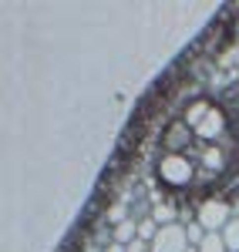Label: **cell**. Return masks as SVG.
Wrapping results in <instances>:
<instances>
[{
	"mask_svg": "<svg viewBox=\"0 0 239 252\" xmlns=\"http://www.w3.org/2000/svg\"><path fill=\"white\" fill-rule=\"evenodd\" d=\"M159 178L169 189H185L196 178V165H192V158L182 155V152H165L159 158Z\"/></svg>",
	"mask_w": 239,
	"mask_h": 252,
	"instance_id": "cell-1",
	"label": "cell"
},
{
	"mask_svg": "<svg viewBox=\"0 0 239 252\" xmlns=\"http://www.w3.org/2000/svg\"><path fill=\"white\" fill-rule=\"evenodd\" d=\"M229 219H233V209L222 198H205L199 209H196V222H199L205 232H222Z\"/></svg>",
	"mask_w": 239,
	"mask_h": 252,
	"instance_id": "cell-2",
	"label": "cell"
},
{
	"mask_svg": "<svg viewBox=\"0 0 239 252\" xmlns=\"http://www.w3.org/2000/svg\"><path fill=\"white\" fill-rule=\"evenodd\" d=\"M189 232H185V225L175 222V225H162L159 235L152 239V252H189Z\"/></svg>",
	"mask_w": 239,
	"mask_h": 252,
	"instance_id": "cell-3",
	"label": "cell"
},
{
	"mask_svg": "<svg viewBox=\"0 0 239 252\" xmlns=\"http://www.w3.org/2000/svg\"><path fill=\"white\" fill-rule=\"evenodd\" d=\"M222 128H226V118H222L219 108H209V115L202 118V125L196 128V138H202V141H212V138L222 135Z\"/></svg>",
	"mask_w": 239,
	"mask_h": 252,
	"instance_id": "cell-4",
	"label": "cell"
},
{
	"mask_svg": "<svg viewBox=\"0 0 239 252\" xmlns=\"http://www.w3.org/2000/svg\"><path fill=\"white\" fill-rule=\"evenodd\" d=\"M205 115H209V104H205V101H196V104H189V108H185V118H182V125L196 131V128L202 125V118H205Z\"/></svg>",
	"mask_w": 239,
	"mask_h": 252,
	"instance_id": "cell-5",
	"label": "cell"
},
{
	"mask_svg": "<svg viewBox=\"0 0 239 252\" xmlns=\"http://www.w3.org/2000/svg\"><path fill=\"white\" fill-rule=\"evenodd\" d=\"M135 239H138V222L125 219V222H118V225H115V242H121V246H132Z\"/></svg>",
	"mask_w": 239,
	"mask_h": 252,
	"instance_id": "cell-6",
	"label": "cell"
},
{
	"mask_svg": "<svg viewBox=\"0 0 239 252\" xmlns=\"http://www.w3.org/2000/svg\"><path fill=\"white\" fill-rule=\"evenodd\" d=\"M222 242H226V249H229V252H239V215H233V219L226 222V229H222Z\"/></svg>",
	"mask_w": 239,
	"mask_h": 252,
	"instance_id": "cell-7",
	"label": "cell"
},
{
	"mask_svg": "<svg viewBox=\"0 0 239 252\" xmlns=\"http://www.w3.org/2000/svg\"><path fill=\"white\" fill-rule=\"evenodd\" d=\"M196 252H229V249H226V242H222V232H209Z\"/></svg>",
	"mask_w": 239,
	"mask_h": 252,
	"instance_id": "cell-8",
	"label": "cell"
},
{
	"mask_svg": "<svg viewBox=\"0 0 239 252\" xmlns=\"http://www.w3.org/2000/svg\"><path fill=\"white\" fill-rule=\"evenodd\" d=\"M152 219H155L159 225H175V222H179V219H175V209H172V205H155Z\"/></svg>",
	"mask_w": 239,
	"mask_h": 252,
	"instance_id": "cell-9",
	"label": "cell"
},
{
	"mask_svg": "<svg viewBox=\"0 0 239 252\" xmlns=\"http://www.w3.org/2000/svg\"><path fill=\"white\" fill-rule=\"evenodd\" d=\"M159 222H155V219H141L138 222V239H145V242H152V239H155V235H159Z\"/></svg>",
	"mask_w": 239,
	"mask_h": 252,
	"instance_id": "cell-10",
	"label": "cell"
},
{
	"mask_svg": "<svg viewBox=\"0 0 239 252\" xmlns=\"http://www.w3.org/2000/svg\"><path fill=\"white\" fill-rule=\"evenodd\" d=\"M185 232H189V246H192V249H199L202 239L209 235V232H205V229L199 225V222H189V225H185Z\"/></svg>",
	"mask_w": 239,
	"mask_h": 252,
	"instance_id": "cell-11",
	"label": "cell"
},
{
	"mask_svg": "<svg viewBox=\"0 0 239 252\" xmlns=\"http://www.w3.org/2000/svg\"><path fill=\"white\" fill-rule=\"evenodd\" d=\"M189 131H192V128H185V125H182V128H175V131L169 135V145H182V141L189 138Z\"/></svg>",
	"mask_w": 239,
	"mask_h": 252,
	"instance_id": "cell-12",
	"label": "cell"
},
{
	"mask_svg": "<svg viewBox=\"0 0 239 252\" xmlns=\"http://www.w3.org/2000/svg\"><path fill=\"white\" fill-rule=\"evenodd\" d=\"M205 165H209V168H219V165H222V155L216 152V148H209V152H205Z\"/></svg>",
	"mask_w": 239,
	"mask_h": 252,
	"instance_id": "cell-13",
	"label": "cell"
},
{
	"mask_svg": "<svg viewBox=\"0 0 239 252\" xmlns=\"http://www.w3.org/2000/svg\"><path fill=\"white\" fill-rule=\"evenodd\" d=\"M108 252H128V249H125L121 242H111V246H108Z\"/></svg>",
	"mask_w": 239,
	"mask_h": 252,
	"instance_id": "cell-14",
	"label": "cell"
},
{
	"mask_svg": "<svg viewBox=\"0 0 239 252\" xmlns=\"http://www.w3.org/2000/svg\"><path fill=\"white\" fill-rule=\"evenodd\" d=\"M233 64H236V67H239V44H236V47H233Z\"/></svg>",
	"mask_w": 239,
	"mask_h": 252,
	"instance_id": "cell-15",
	"label": "cell"
}]
</instances>
